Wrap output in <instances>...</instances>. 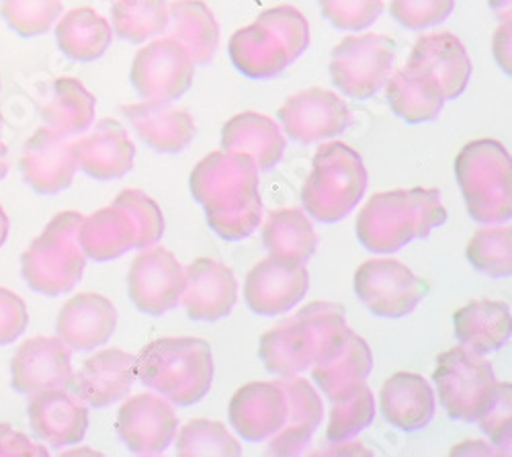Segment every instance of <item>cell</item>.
Wrapping results in <instances>:
<instances>
[{
	"label": "cell",
	"mask_w": 512,
	"mask_h": 457,
	"mask_svg": "<svg viewBox=\"0 0 512 457\" xmlns=\"http://www.w3.org/2000/svg\"><path fill=\"white\" fill-rule=\"evenodd\" d=\"M185 267L164 246H148L127 271V294L138 310L162 316L181 304Z\"/></svg>",
	"instance_id": "cell-12"
},
{
	"label": "cell",
	"mask_w": 512,
	"mask_h": 457,
	"mask_svg": "<svg viewBox=\"0 0 512 457\" xmlns=\"http://www.w3.org/2000/svg\"><path fill=\"white\" fill-rule=\"evenodd\" d=\"M488 5L500 21H510V0H488Z\"/></svg>",
	"instance_id": "cell-52"
},
{
	"label": "cell",
	"mask_w": 512,
	"mask_h": 457,
	"mask_svg": "<svg viewBox=\"0 0 512 457\" xmlns=\"http://www.w3.org/2000/svg\"><path fill=\"white\" fill-rule=\"evenodd\" d=\"M310 46V23L295 7L281 5L238 29L228 44L232 64L248 78L281 74Z\"/></svg>",
	"instance_id": "cell-4"
},
{
	"label": "cell",
	"mask_w": 512,
	"mask_h": 457,
	"mask_svg": "<svg viewBox=\"0 0 512 457\" xmlns=\"http://www.w3.org/2000/svg\"><path fill=\"white\" fill-rule=\"evenodd\" d=\"M111 23L91 7L68 11L56 25V41L64 56L76 62H95L111 46Z\"/></svg>",
	"instance_id": "cell-35"
},
{
	"label": "cell",
	"mask_w": 512,
	"mask_h": 457,
	"mask_svg": "<svg viewBox=\"0 0 512 457\" xmlns=\"http://www.w3.org/2000/svg\"><path fill=\"white\" fill-rule=\"evenodd\" d=\"M74 144L78 169L95 181H115L134 169L136 146L117 119L105 117Z\"/></svg>",
	"instance_id": "cell-21"
},
{
	"label": "cell",
	"mask_w": 512,
	"mask_h": 457,
	"mask_svg": "<svg viewBox=\"0 0 512 457\" xmlns=\"http://www.w3.org/2000/svg\"><path fill=\"white\" fill-rule=\"evenodd\" d=\"M375 419V396L365 384L357 386L345 398L332 400L326 437L330 443H345L365 431Z\"/></svg>",
	"instance_id": "cell-40"
},
{
	"label": "cell",
	"mask_w": 512,
	"mask_h": 457,
	"mask_svg": "<svg viewBox=\"0 0 512 457\" xmlns=\"http://www.w3.org/2000/svg\"><path fill=\"white\" fill-rule=\"evenodd\" d=\"M0 130H3V117H0ZM9 173V162H7V146L0 136V181H3Z\"/></svg>",
	"instance_id": "cell-53"
},
{
	"label": "cell",
	"mask_w": 512,
	"mask_h": 457,
	"mask_svg": "<svg viewBox=\"0 0 512 457\" xmlns=\"http://www.w3.org/2000/svg\"><path fill=\"white\" fill-rule=\"evenodd\" d=\"M27 419L33 435L50 447L78 445L89 429V406L70 390L50 388L29 396Z\"/></svg>",
	"instance_id": "cell-17"
},
{
	"label": "cell",
	"mask_w": 512,
	"mask_h": 457,
	"mask_svg": "<svg viewBox=\"0 0 512 457\" xmlns=\"http://www.w3.org/2000/svg\"><path fill=\"white\" fill-rule=\"evenodd\" d=\"M287 398L285 425L269 439L271 455H302L324 419V404L314 386L300 376L279 380Z\"/></svg>",
	"instance_id": "cell-24"
},
{
	"label": "cell",
	"mask_w": 512,
	"mask_h": 457,
	"mask_svg": "<svg viewBox=\"0 0 512 457\" xmlns=\"http://www.w3.org/2000/svg\"><path fill=\"white\" fill-rule=\"evenodd\" d=\"M240 285L230 267L201 257L185 267L181 302L193 320L216 322L232 314L238 304Z\"/></svg>",
	"instance_id": "cell-19"
},
{
	"label": "cell",
	"mask_w": 512,
	"mask_h": 457,
	"mask_svg": "<svg viewBox=\"0 0 512 457\" xmlns=\"http://www.w3.org/2000/svg\"><path fill=\"white\" fill-rule=\"evenodd\" d=\"M228 417L232 429L252 443L269 441L287 419V398L277 382H252L236 390Z\"/></svg>",
	"instance_id": "cell-22"
},
{
	"label": "cell",
	"mask_w": 512,
	"mask_h": 457,
	"mask_svg": "<svg viewBox=\"0 0 512 457\" xmlns=\"http://www.w3.org/2000/svg\"><path fill=\"white\" fill-rule=\"evenodd\" d=\"M263 244L273 259L306 265L318 248V234L304 210L287 207L273 212L265 222Z\"/></svg>",
	"instance_id": "cell-36"
},
{
	"label": "cell",
	"mask_w": 512,
	"mask_h": 457,
	"mask_svg": "<svg viewBox=\"0 0 512 457\" xmlns=\"http://www.w3.org/2000/svg\"><path fill=\"white\" fill-rule=\"evenodd\" d=\"M9 228H11L9 216H7V212L3 210V205H0V248H3V244H5L7 238H9Z\"/></svg>",
	"instance_id": "cell-54"
},
{
	"label": "cell",
	"mask_w": 512,
	"mask_h": 457,
	"mask_svg": "<svg viewBox=\"0 0 512 457\" xmlns=\"http://www.w3.org/2000/svg\"><path fill=\"white\" fill-rule=\"evenodd\" d=\"M455 179L472 220L504 224L512 214V162L498 140H474L455 158Z\"/></svg>",
	"instance_id": "cell-6"
},
{
	"label": "cell",
	"mask_w": 512,
	"mask_h": 457,
	"mask_svg": "<svg viewBox=\"0 0 512 457\" xmlns=\"http://www.w3.org/2000/svg\"><path fill=\"white\" fill-rule=\"evenodd\" d=\"M357 298L379 318H404L429 294V283L396 259L365 261L355 273Z\"/></svg>",
	"instance_id": "cell-10"
},
{
	"label": "cell",
	"mask_w": 512,
	"mask_h": 457,
	"mask_svg": "<svg viewBox=\"0 0 512 457\" xmlns=\"http://www.w3.org/2000/svg\"><path fill=\"white\" fill-rule=\"evenodd\" d=\"M451 453H457V455H463V453H482V455H496V453H500L494 445L490 447L488 443H484V441H474V443H461L459 447H453V451Z\"/></svg>",
	"instance_id": "cell-51"
},
{
	"label": "cell",
	"mask_w": 512,
	"mask_h": 457,
	"mask_svg": "<svg viewBox=\"0 0 512 457\" xmlns=\"http://www.w3.org/2000/svg\"><path fill=\"white\" fill-rule=\"evenodd\" d=\"M222 148L248 154L259 171H271L283 160L287 140L279 123L256 111L234 115L222 130Z\"/></svg>",
	"instance_id": "cell-29"
},
{
	"label": "cell",
	"mask_w": 512,
	"mask_h": 457,
	"mask_svg": "<svg viewBox=\"0 0 512 457\" xmlns=\"http://www.w3.org/2000/svg\"><path fill=\"white\" fill-rule=\"evenodd\" d=\"M259 357L265 367L279 378H291L312 367V339L302 318L295 314L265 332L259 345Z\"/></svg>",
	"instance_id": "cell-34"
},
{
	"label": "cell",
	"mask_w": 512,
	"mask_h": 457,
	"mask_svg": "<svg viewBox=\"0 0 512 457\" xmlns=\"http://www.w3.org/2000/svg\"><path fill=\"white\" fill-rule=\"evenodd\" d=\"M0 457H48V449L11 425L0 423Z\"/></svg>",
	"instance_id": "cell-49"
},
{
	"label": "cell",
	"mask_w": 512,
	"mask_h": 457,
	"mask_svg": "<svg viewBox=\"0 0 512 457\" xmlns=\"http://www.w3.org/2000/svg\"><path fill=\"white\" fill-rule=\"evenodd\" d=\"M386 99L392 111L406 123L435 121L447 101L435 74L408 62L404 68L390 74Z\"/></svg>",
	"instance_id": "cell-28"
},
{
	"label": "cell",
	"mask_w": 512,
	"mask_h": 457,
	"mask_svg": "<svg viewBox=\"0 0 512 457\" xmlns=\"http://www.w3.org/2000/svg\"><path fill=\"white\" fill-rule=\"evenodd\" d=\"M62 0H3L0 15L21 37L46 35L62 17Z\"/></svg>",
	"instance_id": "cell-43"
},
{
	"label": "cell",
	"mask_w": 512,
	"mask_h": 457,
	"mask_svg": "<svg viewBox=\"0 0 512 457\" xmlns=\"http://www.w3.org/2000/svg\"><path fill=\"white\" fill-rule=\"evenodd\" d=\"M121 113L130 119L136 134L160 154L183 152L197 136L193 115L170 103L144 101L123 105Z\"/></svg>",
	"instance_id": "cell-27"
},
{
	"label": "cell",
	"mask_w": 512,
	"mask_h": 457,
	"mask_svg": "<svg viewBox=\"0 0 512 457\" xmlns=\"http://www.w3.org/2000/svg\"><path fill=\"white\" fill-rule=\"evenodd\" d=\"M166 33L187 50L195 66L209 64L220 48V25L203 0L170 3Z\"/></svg>",
	"instance_id": "cell-31"
},
{
	"label": "cell",
	"mask_w": 512,
	"mask_h": 457,
	"mask_svg": "<svg viewBox=\"0 0 512 457\" xmlns=\"http://www.w3.org/2000/svg\"><path fill=\"white\" fill-rule=\"evenodd\" d=\"M259 166L244 152L218 150L205 156L191 173L193 199L203 205L207 224L224 240H242L259 230L263 199Z\"/></svg>",
	"instance_id": "cell-1"
},
{
	"label": "cell",
	"mask_w": 512,
	"mask_h": 457,
	"mask_svg": "<svg viewBox=\"0 0 512 457\" xmlns=\"http://www.w3.org/2000/svg\"><path fill=\"white\" fill-rule=\"evenodd\" d=\"M113 33L132 44H144L166 33L168 3L166 0H115L111 5Z\"/></svg>",
	"instance_id": "cell-39"
},
{
	"label": "cell",
	"mask_w": 512,
	"mask_h": 457,
	"mask_svg": "<svg viewBox=\"0 0 512 457\" xmlns=\"http://www.w3.org/2000/svg\"><path fill=\"white\" fill-rule=\"evenodd\" d=\"M177 455L181 457H238L242 455V445L238 439L226 429V425L218 421L197 419L189 421L177 433Z\"/></svg>",
	"instance_id": "cell-42"
},
{
	"label": "cell",
	"mask_w": 512,
	"mask_h": 457,
	"mask_svg": "<svg viewBox=\"0 0 512 457\" xmlns=\"http://www.w3.org/2000/svg\"><path fill=\"white\" fill-rule=\"evenodd\" d=\"M29 326L25 302L11 289L0 287V347L15 343Z\"/></svg>",
	"instance_id": "cell-48"
},
{
	"label": "cell",
	"mask_w": 512,
	"mask_h": 457,
	"mask_svg": "<svg viewBox=\"0 0 512 457\" xmlns=\"http://www.w3.org/2000/svg\"><path fill=\"white\" fill-rule=\"evenodd\" d=\"M469 263L488 277L502 279L512 273V228L510 226H486L480 228L465 251Z\"/></svg>",
	"instance_id": "cell-41"
},
{
	"label": "cell",
	"mask_w": 512,
	"mask_h": 457,
	"mask_svg": "<svg viewBox=\"0 0 512 457\" xmlns=\"http://www.w3.org/2000/svg\"><path fill=\"white\" fill-rule=\"evenodd\" d=\"M381 414L392 427L416 433L435 417L437 396L420 373L398 371L388 378L379 392Z\"/></svg>",
	"instance_id": "cell-26"
},
{
	"label": "cell",
	"mask_w": 512,
	"mask_h": 457,
	"mask_svg": "<svg viewBox=\"0 0 512 457\" xmlns=\"http://www.w3.org/2000/svg\"><path fill=\"white\" fill-rule=\"evenodd\" d=\"M138 361V380L170 404L191 406L213 384V353L199 337H164L146 345Z\"/></svg>",
	"instance_id": "cell-3"
},
{
	"label": "cell",
	"mask_w": 512,
	"mask_h": 457,
	"mask_svg": "<svg viewBox=\"0 0 512 457\" xmlns=\"http://www.w3.org/2000/svg\"><path fill=\"white\" fill-rule=\"evenodd\" d=\"M447 210L439 189H394L375 193L357 216V238L369 253L390 255L443 226Z\"/></svg>",
	"instance_id": "cell-2"
},
{
	"label": "cell",
	"mask_w": 512,
	"mask_h": 457,
	"mask_svg": "<svg viewBox=\"0 0 512 457\" xmlns=\"http://www.w3.org/2000/svg\"><path fill=\"white\" fill-rule=\"evenodd\" d=\"M82 214L62 212L41 232L21 257V273L33 292L56 298L72 292L87 267L78 242Z\"/></svg>",
	"instance_id": "cell-7"
},
{
	"label": "cell",
	"mask_w": 512,
	"mask_h": 457,
	"mask_svg": "<svg viewBox=\"0 0 512 457\" xmlns=\"http://www.w3.org/2000/svg\"><path fill=\"white\" fill-rule=\"evenodd\" d=\"M324 19L336 29L363 31L383 13V0H318Z\"/></svg>",
	"instance_id": "cell-45"
},
{
	"label": "cell",
	"mask_w": 512,
	"mask_h": 457,
	"mask_svg": "<svg viewBox=\"0 0 512 457\" xmlns=\"http://www.w3.org/2000/svg\"><path fill=\"white\" fill-rule=\"evenodd\" d=\"M455 11V0H392L390 15L410 31H422L447 21Z\"/></svg>",
	"instance_id": "cell-46"
},
{
	"label": "cell",
	"mask_w": 512,
	"mask_h": 457,
	"mask_svg": "<svg viewBox=\"0 0 512 457\" xmlns=\"http://www.w3.org/2000/svg\"><path fill=\"white\" fill-rule=\"evenodd\" d=\"M117 433L136 455H160L175 443L179 417L166 398L138 394L127 398L117 412Z\"/></svg>",
	"instance_id": "cell-14"
},
{
	"label": "cell",
	"mask_w": 512,
	"mask_h": 457,
	"mask_svg": "<svg viewBox=\"0 0 512 457\" xmlns=\"http://www.w3.org/2000/svg\"><path fill=\"white\" fill-rule=\"evenodd\" d=\"M138 228L130 212L121 205L111 203L109 207L82 218L78 230V242L87 259L97 263L113 261L136 248Z\"/></svg>",
	"instance_id": "cell-30"
},
{
	"label": "cell",
	"mask_w": 512,
	"mask_h": 457,
	"mask_svg": "<svg viewBox=\"0 0 512 457\" xmlns=\"http://www.w3.org/2000/svg\"><path fill=\"white\" fill-rule=\"evenodd\" d=\"M453 326L463 347L488 355L510 341V308L494 300L469 302L453 314Z\"/></svg>",
	"instance_id": "cell-32"
},
{
	"label": "cell",
	"mask_w": 512,
	"mask_h": 457,
	"mask_svg": "<svg viewBox=\"0 0 512 457\" xmlns=\"http://www.w3.org/2000/svg\"><path fill=\"white\" fill-rule=\"evenodd\" d=\"M297 316L306 324L312 339V367L330 361L347 345L353 330L347 324L345 308L332 302H314L304 306Z\"/></svg>",
	"instance_id": "cell-38"
},
{
	"label": "cell",
	"mask_w": 512,
	"mask_h": 457,
	"mask_svg": "<svg viewBox=\"0 0 512 457\" xmlns=\"http://www.w3.org/2000/svg\"><path fill=\"white\" fill-rule=\"evenodd\" d=\"M117 328V310L101 294L84 292L72 296L60 310L58 337L74 351H93L111 341Z\"/></svg>",
	"instance_id": "cell-23"
},
{
	"label": "cell",
	"mask_w": 512,
	"mask_h": 457,
	"mask_svg": "<svg viewBox=\"0 0 512 457\" xmlns=\"http://www.w3.org/2000/svg\"><path fill=\"white\" fill-rule=\"evenodd\" d=\"M136 380V355L121 349H103L84 361L66 386L87 406L105 408L130 394Z\"/></svg>",
	"instance_id": "cell-16"
},
{
	"label": "cell",
	"mask_w": 512,
	"mask_h": 457,
	"mask_svg": "<svg viewBox=\"0 0 512 457\" xmlns=\"http://www.w3.org/2000/svg\"><path fill=\"white\" fill-rule=\"evenodd\" d=\"M373 369V355L365 339L351 335L347 345L330 361L312 367V378L328 400H340L365 384Z\"/></svg>",
	"instance_id": "cell-37"
},
{
	"label": "cell",
	"mask_w": 512,
	"mask_h": 457,
	"mask_svg": "<svg viewBox=\"0 0 512 457\" xmlns=\"http://www.w3.org/2000/svg\"><path fill=\"white\" fill-rule=\"evenodd\" d=\"M398 46L383 33L347 35L330 56V78L345 97L365 101L377 95L394 72Z\"/></svg>",
	"instance_id": "cell-9"
},
{
	"label": "cell",
	"mask_w": 512,
	"mask_h": 457,
	"mask_svg": "<svg viewBox=\"0 0 512 457\" xmlns=\"http://www.w3.org/2000/svg\"><path fill=\"white\" fill-rule=\"evenodd\" d=\"M408 64L433 72L447 101H455L465 93L474 72L472 58H469L461 39L449 31L420 35L414 41Z\"/></svg>",
	"instance_id": "cell-25"
},
{
	"label": "cell",
	"mask_w": 512,
	"mask_h": 457,
	"mask_svg": "<svg viewBox=\"0 0 512 457\" xmlns=\"http://www.w3.org/2000/svg\"><path fill=\"white\" fill-rule=\"evenodd\" d=\"M97 99L78 78H56L50 97L41 107V119L46 128L62 136L87 134L95 123Z\"/></svg>",
	"instance_id": "cell-33"
},
{
	"label": "cell",
	"mask_w": 512,
	"mask_h": 457,
	"mask_svg": "<svg viewBox=\"0 0 512 457\" xmlns=\"http://www.w3.org/2000/svg\"><path fill=\"white\" fill-rule=\"evenodd\" d=\"M480 429L490 437L492 445L502 453L510 455V423H512V386L510 382L500 384L492 406L476 421Z\"/></svg>",
	"instance_id": "cell-47"
},
{
	"label": "cell",
	"mask_w": 512,
	"mask_h": 457,
	"mask_svg": "<svg viewBox=\"0 0 512 457\" xmlns=\"http://www.w3.org/2000/svg\"><path fill=\"white\" fill-rule=\"evenodd\" d=\"M113 203L121 205L123 210L130 212V216L134 218L138 228L136 248L144 251V248L160 242L164 234V216L160 205L150 195H146L140 189H123Z\"/></svg>",
	"instance_id": "cell-44"
},
{
	"label": "cell",
	"mask_w": 512,
	"mask_h": 457,
	"mask_svg": "<svg viewBox=\"0 0 512 457\" xmlns=\"http://www.w3.org/2000/svg\"><path fill=\"white\" fill-rule=\"evenodd\" d=\"M277 117L291 140L314 144L343 134L351 123V109L336 93L312 87L291 95Z\"/></svg>",
	"instance_id": "cell-13"
},
{
	"label": "cell",
	"mask_w": 512,
	"mask_h": 457,
	"mask_svg": "<svg viewBox=\"0 0 512 457\" xmlns=\"http://www.w3.org/2000/svg\"><path fill=\"white\" fill-rule=\"evenodd\" d=\"M433 380L439 402L455 421L476 423L492 406L498 390L492 363L463 345L437 357Z\"/></svg>",
	"instance_id": "cell-8"
},
{
	"label": "cell",
	"mask_w": 512,
	"mask_h": 457,
	"mask_svg": "<svg viewBox=\"0 0 512 457\" xmlns=\"http://www.w3.org/2000/svg\"><path fill=\"white\" fill-rule=\"evenodd\" d=\"M72 376L70 347L60 337H33L11 359V386L19 394L64 388Z\"/></svg>",
	"instance_id": "cell-20"
},
{
	"label": "cell",
	"mask_w": 512,
	"mask_h": 457,
	"mask_svg": "<svg viewBox=\"0 0 512 457\" xmlns=\"http://www.w3.org/2000/svg\"><path fill=\"white\" fill-rule=\"evenodd\" d=\"M367 181V169L355 148L343 142L322 144L302 187L304 212L324 224L345 220L361 203Z\"/></svg>",
	"instance_id": "cell-5"
},
{
	"label": "cell",
	"mask_w": 512,
	"mask_h": 457,
	"mask_svg": "<svg viewBox=\"0 0 512 457\" xmlns=\"http://www.w3.org/2000/svg\"><path fill=\"white\" fill-rule=\"evenodd\" d=\"M19 166L25 183L39 195L68 189L78 171L74 144L50 128H39L23 146Z\"/></svg>",
	"instance_id": "cell-18"
},
{
	"label": "cell",
	"mask_w": 512,
	"mask_h": 457,
	"mask_svg": "<svg viewBox=\"0 0 512 457\" xmlns=\"http://www.w3.org/2000/svg\"><path fill=\"white\" fill-rule=\"evenodd\" d=\"M130 78L144 101L173 103L191 89L195 62L179 41L160 37L136 54Z\"/></svg>",
	"instance_id": "cell-11"
},
{
	"label": "cell",
	"mask_w": 512,
	"mask_h": 457,
	"mask_svg": "<svg viewBox=\"0 0 512 457\" xmlns=\"http://www.w3.org/2000/svg\"><path fill=\"white\" fill-rule=\"evenodd\" d=\"M510 21H502V25L494 33V58L500 68L510 76L512 74V60H510Z\"/></svg>",
	"instance_id": "cell-50"
},
{
	"label": "cell",
	"mask_w": 512,
	"mask_h": 457,
	"mask_svg": "<svg viewBox=\"0 0 512 457\" xmlns=\"http://www.w3.org/2000/svg\"><path fill=\"white\" fill-rule=\"evenodd\" d=\"M310 289V273L304 263L265 259L256 263L244 281V300L259 316H281L300 304Z\"/></svg>",
	"instance_id": "cell-15"
}]
</instances>
